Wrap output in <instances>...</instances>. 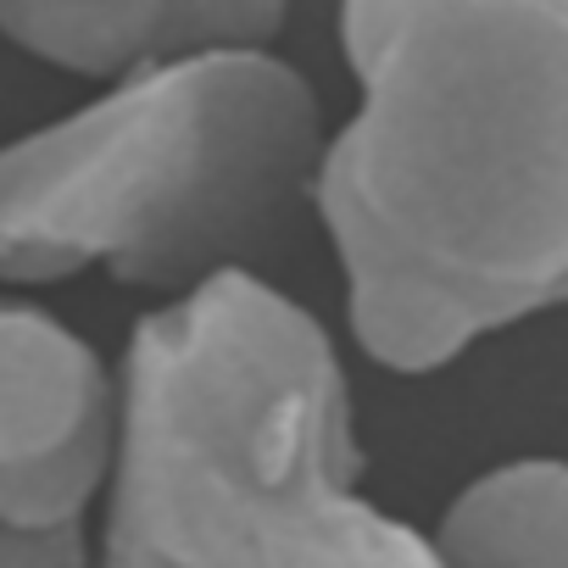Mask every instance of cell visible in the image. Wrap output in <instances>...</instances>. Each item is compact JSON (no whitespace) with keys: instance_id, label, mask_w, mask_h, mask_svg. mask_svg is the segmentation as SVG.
Wrapping results in <instances>:
<instances>
[{"instance_id":"obj_1","label":"cell","mask_w":568,"mask_h":568,"mask_svg":"<svg viewBox=\"0 0 568 568\" xmlns=\"http://www.w3.org/2000/svg\"><path fill=\"white\" fill-rule=\"evenodd\" d=\"M335 40L313 217L363 357L418 379L568 307V0H341Z\"/></svg>"},{"instance_id":"obj_2","label":"cell","mask_w":568,"mask_h":568,"mask_svg":"<svg viewBox=\"0 0 568 568\" xmlns=\"http://www.w3.org/2000/svg\"><path fill=\"white\" fill-rule=\"evenodd\" d=\"M95 568H446L363 490L329 324L256 267L134 318Z\"/></svg>"},{"instance_id":"obj_3","label":"cell","mask_w":568,"mask_h":568,"mask_svg":"<svg viewBox=\"0 0 568 568\" xmlns=\"http://www.w3.org/2000/svg\"><path fill=\"white\" fill-rule=\"evenodd\" d=\"M324 140L313 79L273 45L123 73L0 145V284L106 273L173 302L256 267L313 212Z\"/></svg>"},{"instance_id":"obj_4","label":"cell","mask_w":568,"mask_h":568,"mask_svg":"<svg viewBox=\"0 0 568 568\" xmlns=\"http://www.w3.org/2000/svg\"><path fill=\"white\" fill-rule=\"evenodd\" d=\"M118 440V368L0 284V535L90 529Z\"/></svg>"},{"instance_id":"obj_5","label":"cell","mask_w":568,"mask_h":568,"mask_svg":"<svg viewBox=\"0 0 568 568\" xmlns=\"http://www.w3.org/2000/svg\"><path fill=\"white\" fill-rule=\"evenodd\" d=\"M296 0H0V40L23 57L112 84L140 68L267 51Z\"/></svg>"},{"instance_id":"obj_6","label":"cell","mask_w":568,"mask_h":568,"mask_svg":"<svg viewBox=\"0 0 568 568\" xmlns=\"http://www.w3.org/2000/svg\"><path fill=\"white\" fill-rule=\"evenodd\" d=\"M429 535L446 568H568V457L474 474Z\"/></svg>"}]
</instances>
